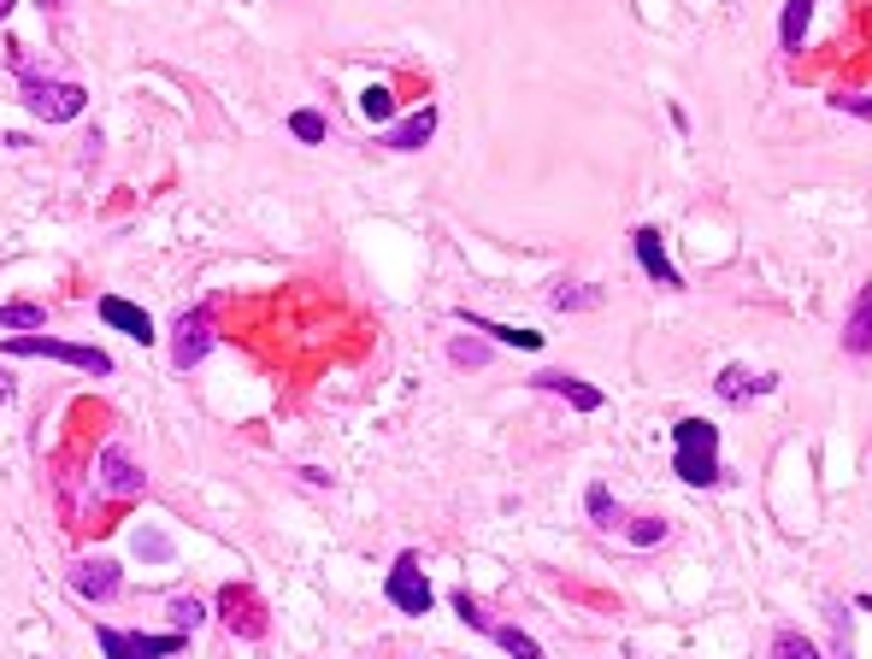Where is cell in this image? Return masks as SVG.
Here are the masks:
<instances>
[{"label": "cell", "mask_w": 872, "mask_h": 659, "mask_svg": "<svg viewBox=\"0 0 872 659\" xmlns=\"http://www.w3.org/2000/svg\"><path fill=\"white\" fill-rule=\"evenodd\" d=\"M673 472L690 489H714L725 477L719 472V424L707 418H678L673 424Z\"/></svg>", "instance_id": "cell-1"}, {"label": "cell", "mask_w": 872, "mask_h": 659, "mask_svg": "<svg viewBox=\"0 0 872 659\" xmlns=\"http://www.w3.org/2000/svg\"><path fill=\"white\" fill-rule=\"evenodd\" d=\"M7 359H60V365H77V371H89V377H112V359L100 354V347L60 342V335H12Z\"/></svg>", "instance_id": "cell-2"}, {"label": "cell", "mask_w": 872, "mask_h": 659, "mask_svg": "<svg viewBox=\"0 0 872 659\" xmlns=\"http://www.w3.org/2000/svg\"><path fill=\"white\" fill-rule=\"evenodd\" d=\"M384 600L396 612H407V619H425L431 612V577H425V565H419V553L407 548V553H396V565H389V577H384Z\"/></svg>", "instance_id": "cell-3"}, {"label": "cell", "mask_w": 872, "mask_h": 659, "mask_svg": "<svg viewBox=\"0 0 872 659\" xmlns=\"http://www.w3.org/2000/svg\"><path fill=\"white\" fill-rule=\"evenodd\" d=\"M24 107H31L41 124H71V119H83V107H89V89H83V83L24 77Z\"/></svg>", "instance_id": "cell-4"}, {"label": "cell", "mask_w": 872, "mask_h": 659, "mask_svg": "<svg viewBox=\"0 0 872 659\" xmlns=\"http://www.w3.org/2000/svg\"><path fill=\"white\" fill-rule=\"evenodd\" d=\"M207 354H213V301H201L189 313H178V325H171V365L189 371V365H201Z\"/></svg>", "instance_id": "cell-5"}, {"label": "cell", "mask_w": 872, "mask_h": 659, "mask_svg": "<svg viewBox=\"0 0 872 659\" xmlns=\"http://www.w3.org/2000/svg\"><path fill=\"white\" fill-rule=\"evenodd\" d=\"M95 642H100V654H107V659H166V654H178L189 636H183V630H171V636H136V630L100 624Z\"/></svg>", "instance_id": "cell-6"}, {"label": "cell", "mask_w": 872, "mask_h": 659, "mask_svg": "<svg viewBox=\"0 0 872 659\" xmlns=\"http://www.w3.org/2000/svg\"><path fill=\"white\" fill-rule=\"evenodd\" d=\"M218 612H225V624L237 630V636H249V642H259L271 630L266 607H259V595L249 589V583H225V589H218Z\"/></svg>", "instance_id": "cell-7"}, {"label": "cell", "mask_w": 872, "mask_h": 659, "mask_svg": "<svg viewBox=\"0 0 872 659\" xmlns=\"http://www.w3.org/2000/svg\"><path fill=\"white\" fill-rule=\"evenodd\" d=\"M95 477H100V489H107V495H119V501H130V495H142V489H148V477H142V465L130 460V453H124L119 442H107V448H100V460H95Z\"/></svg>", "instance_id": "cell-8"}, {"label": "cell", "mask_w": 872, "mask_h": 659, "mask_svg": "<svg viewBox=\"0 0 872 659\" xmlns=\"http://www.w3.org/2000/svg\"><path fill=\"white\" fill-rule=\"evenodd\" d=\"M631 247H637V266L649 271V283L685 289V277H678V266L666 259V242H661V230H654V224H637V230H631Z\"/></svg>", "instance_id": "cell-9"}, {"label": "cell", "mask_w": 872, "mask_h": 659, "mask_svg": "<svg viewBox=\"0 0 872 659\" xmlns=\"http://www.w3.org/2000/svg\"><path fill=\"white\" fill-rule=\"evenodd\" d=\"M531 389L560 394L566 406H578V413H602V406H607V394H602V389L584 383V377H566V371H536V377H531Z\"/></svg>", "instance_id": "cell-10"}, {"label": "cell", "mask_w": 872, "mask_h": 659, "mask_svg": "<svg viewBox=\"0 0 872 659\" xmlns=\"http://www.w3.org/2000/svg\"><path fill=\"white\" fill-rule=\"evenodd\" d=\"M95 313H100V325H112V330H124V335H130V342H142V347H148V342H154V335H159V330H154V318H148V313H142V306H136V301H124V295H100V306H95Z\"/></svg>", "instance_id": "cell-11"}, {"label": "cell", "mask_w": 872, "mask_h": 659, "mask_svg": "<svg viewBox=\"0 0 872 659\" xmlns=\"http://www.w3.org/2000/svg\"><path fill=\"white\" fill-rule=\"evenodd\" d=\"M773 389H778V377L773 371H749V365H725V371L714 377V394L731 401V406L754 401V394H773Z\"/></svg>", "instance_id": "cell-12"}, {"label": "cell", "mask_w": 872, "mask_h": 659, "mask_svg": "<svg viewBox=\"0 0 872 659\" xmlns=\"http://www.w3.org/2000/svg\"><path fill=\"white\" fill-rule=\"evenodd\" d=\"M119 589H124L119 560H83L77 571H71V595H83V600H112Z\"/></svg>", "instance_id": "cell-13"}, {"label": "cell", "mask_w": 872, "mask_h": 659, "mask_svg": "<svg viewBox=\"0 0 872 659\" xmlns=\"http://www.w3.org/2000/svg\"><path fill=\"white\" fill-rule=\"evenodd\" d=\"M431 136H436V107H419V112H407L401 124H389V130H384V148H396V154H419Z\"/></svg>", "instance_id": "cell-14"}, {"label": "cell", "mask_w": 872, "mask_h": 659, "mask_svg": "<svg viewBox=\"0 0 872 659\" xmlns=\"http://www.w3.org/2000/svg\"><path fill=\"white\" fill-rule=\"evenodd\" d=\"M843 354L872 359V283L861 289V295H855L849 318H843Z\"/></svg>", "instance_id": "cell-15"}, {"label": "cell", "mask_w": 872, "mask_h": 659, "mask_svg": "<svg viewBox=\"0 0 872 659\" xmlns=\"http://www.w3.org/2000/svg\"><path fill=\"white\" fill-rule=\"evenodd\" d=\"M808 24H813V0H784V19H778V48H784V53H802Z\"/></svg>", "instance_id": "cell-16"}, {"label": "cell", "mask_w": 872, "mask_h": 659, "mask_svg": "<svg viewBox=\"0 0 872 659\" xmlns=\"http://www.w3.org/2000/svg\"><path fill=\"white\" fill-rule=\"evenodd\" d=\"M472 330H484V335H496V342H507V347H525V354H536L543 347V335L536 330H513V325H496V318H484V313H460Z\"/></svg>", "instance_id": "cell-17"}, {"label": "cell", "mask_w": 872, "mask_h": 659, "mask_svg": "<svg viewBox=\"0 0 872 659\" xmlns=\"http://www.w3.org/2000/svg\"><path fill=\"white\" fill-rule=\"evenodd\" d=\"M584 507H590V524H595V530H619V524H625V512H619V501H614V489H607V483H590V489H584Z\"/></svg>", "instance_id": "cell-18"}, {"label": "cell", "mask_w": 872, "mask_h": 659, "mask_svg": "<svg viewBox=\"0 0 872 659\" xmlns=\"http://www.w3.org/2000/svg\"><path fill=\"white\" fill-rule=\"evenodd\" d=\"M448 359H455L460 371H484V365L496 359V347H489L484 335H455V342H448Z\"/></svg>", "instance_id": "cell-19"}, {"label": "cell", "mask_w": 872, "mask_h": 659, "mask_svg": "<svg viewBox=\"0 0 872 659\" xmlns=\"http://www.w3.org/2000/svg\"><path fill=\"white\" fill-rule=\"evenodd\" d=\"M41 325H48V306H41V301H7V306H0V330H24V335H31Z\"/></svg>", "instance_id": "cell-20"}, {"label": "cell", "mask_w": 872, "mask_h": 659, "mask_svg": "<svg viewBox=\"0 0 872 659\" xmlns=\"http://www.w3.org/2000/svg\"><path fill=\"white\" fill-rule=\"evenodd\" d=\"M548 306H555V313H590V306H602V289H584V283H555V289H548Z\"/></svg>", "instance_id": "cell-21"}, {"label": "cell", "mask_w": 872, "mask_h": 659, "mask_svg": "<svg viewBox=\"0 0 872 659\" xmlns=\"http://www.w3.org/2000/svg\"><path fill=\"white\" fill-rule=\"evenodd\" d=\"M489 636H496V642H501V648L513 654V659H548V654H543V642H536L531 630H519V624H496Z\"/></svg>", "instance_id": "cell-22"}, {"label": "cell", "mask_w": 872, "mask_h": 659, "mask_svg": "<svg viewBox=\"0 0 872 659\" xmlns=\"http://www.w3.org/2000/svg\"><path fill=\"white\" fill-rule=\"evenodd\" d=\"M773 659H820V648H813V642L802 636V630H790V624H784L778 636H773Z\"/></svg>", "instance_id": "cell-23"}, {"label": "cell", "mask_w": 872, "mask_h": 659, "mask_svg": "<svg viewBox=\"0 0 872 659\" xmlns=\"http://www.w3.org/2000/svg\"><path fill=\"white\" fill-rule=\"evenodd\" d=\"M360 112H366L372 124H389V119H396V95H389V83H372V89L360 95Z\"/></svg>", "instance_id": "cell-24"}, {"label": "cell", "mask_w": 872, "mask_h": 659, "mask_svg": "<svg viewBox=\"0 0 872 659\" xmlns=\"http://www.w3.org/2000/svg\"><path fill=\"white\" fill-rule=\"evenodd\" d=\"M171 624H178L183 636H189V630H201V624H207V607H201L195 595H178V600H171Z\"/></svg>", "instance_id": "cell-25"}, {"label": "cell", "mask_w": 872, "mask_h": 659, "mask_svg": "<svg viewBox=\"0 0 872 659\" xmlns=\"http://www.w3.org/2000/svg\"><path fill=\"white\" fill-rule=\"evenodd\" d=\"M455 612H460V624H472V630H484V636H489V630H496V619H489V607H484V600H472L467 589H460V595H455Z\"/></svg>", "instance_id": "cell-26"}, {"label": "cell", "mask_w": 872, "mask_h": 659, "mask_svg": "<svg viewBox=\"0 0 872 659\" xmlns=\"http://www.w3.org/2000/svg\"><path fill=\"white\" fill-rule=\"evenodd\" d=\"M625 541H631V548H654V541H666V518H631V524H625Z\"/></svg>", "instance_id": "cell-27"}, {"label": "cell", "mask_w": 872, "mask_h": 659, "mask_svg": "<svg viewBox=\"0 0 872 659\" xmlns=\"http://www.w3.org/2000/svg\"><path fill=\"white\" fill-rule=\"evenodd\" d=\"M136 553H142V560H154V565H166L171 560V536L166 530H136Z\"/></svg>", "instance_id": "cell-28"}, {"label": "cell", "mask_w": 872, "mask_h": 659, "mask_svg": "<svg viewBox=\"0 0 872 659\" xmlns=\"http://www.w3.org/2000/svg\"><path fill=\"white\" fill-rule=\"evenodd\" d=\"M289 130H295V142H325V112L301 107L295 119H289Z\"/></svg>", "instance_id": "cell-29"}, {"label": "cell", "mask_w": 872, "mask_h": 659, "mask_svg": "<svg viewBox=\"0 0 872 659\" xmlns=\"http://www.w3.org/2000/svg\"><path fill=\"white\" fill-rule=\"evenodd\" d=\"M832 112H843V119H872V95H832Z\"/></svg>", "instance_id": "cell-30"}, {"label": "cell", "mask_w": 872, "mask_h": 659, "mask_svg": "<svg viewBox=\"0 0 872 659\" xmlns=\"http://www.w3.org/2000/svg\"><path fill=\"white\" fill-rule=\"evenodd\" d=\"M12 401H19V383H12V371L0 365V406H12Z\"/></svg>", "instance_id": "cell-31"}, {"label": "cell", "mask_w": 872, "mask_h": 659, "mask_svg": "<svg viewBox=\"0 0 872 659\" xmlns=\"http://www.w3.org/2000/svg\"><path fill=\"white\" fill-rule=\"evenodd\" d=\"M12 7H19V0H0V19H12Z\"/></svg>", "instance_id": "cell-32"}, {"label": "cell", "mask_w": 872, "mask_h": 659, "mask_svg": "<svg viewBox=\"0 0 872 659\" xmlns=\"http://www.w3.org/2000/svg\"><path fill=\"white\" fill-rule=\"evenodd\" d=\"M41 7H65V0H41Z\"/></svg>", "instance_id": "cell-33"}]
</instances>
